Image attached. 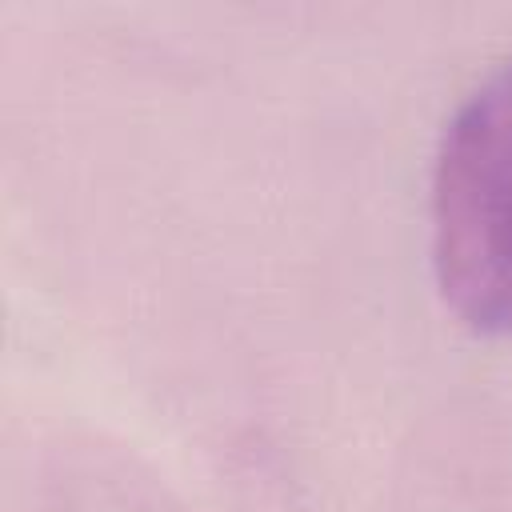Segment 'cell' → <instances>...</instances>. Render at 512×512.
<instances>
[{"instance_id":"6da1fadb","label":"cell","mask_w":512,"mask_h":512,"mask_svg":"<svg viewBox=\"0 0 512 512\" xmlns=\"http://www.w3.org/2000/svg\"><path fill=\"white\" fill-rule=\"evenodd\" d=\"M432 268L468 328L512 336V56L472 84L440 132Z\"/></svg>"}]
</instances>
